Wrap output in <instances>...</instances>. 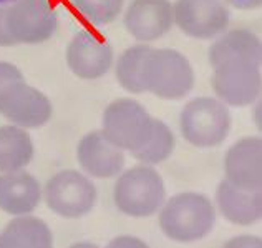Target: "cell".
<instances>
[{
    "label": "cell",
    "instance_id": "6da1fadb",
    "mask_svg": "<svg viewBox=\"0 0 262 248\" xmlns=\"http://www.w3.org/2000/svg\"><path fill=\"white\" fill-rule=\"evenodd\" d=\"M214 223V205L206 195L196 192L171 197L160 213L161 232L178 243H192L208 237Z\"/></svg>",
    "mask_w": 262,
    "mask_h": 248
},
{
    "label": "cell",
    "instance_id": "7a4b0ae2",
    "mask_svg": "<svg viewBox=\"0 0 262 248\" xmlns=\"http://www.w3.org/2000/svg\"><path fill=\"white\" fill-rule=\"evenodd\" d=\"M146 92L158 99L181 100L194 87V72L186 55L173 49H151L141 65Z\"/></svg>",
    "mask_w": 262,
    "mask_h": 248
},
{
    "label": "cell",
    "instance_id": "3957f363",
    "mask_svg": "<svg viewBox=\"0 0 262 248\" xmlns=\"http://www.w3.org/2000/svg\"><path fill=\"white\" fill-rule=\"evenodd\" d=\"M166 188L161 175L148 165H136L118 177L113 190L115 205L123 215L148 218L164 203Z\"/></svg>",
    "mask_w": 262,
    "mask_h": 248
},
{
    "label": "cell",
    "instance_id": "277c9868",
    "mask_svg": "<svg viewBox=\"0 0 262 248\" xmlns=\"http://www.w3.org/2000/svg\"><path fill=\"white\" fill-rule=\"evenodd\" d=\"M179 127L186 142L191 145L198 148L217 147L229 135V108L212 97L192 99L179 115Z\"/></svg>",
    "mask_w": 262,
    "mask_h": 248
},
{
    "label": "cell",
    "instance_id": "5b68a950",
    "mask_svg": "<svg viewBox=\"0 0 262 248\" xmlns=\"http://www.w3.org/2000/svg\"><path fill=\"white\" fill-rule=\"evenodd\" d=\"M101 132L121 150H138L148 142L153 132V117L140 102L116 99L105 108Z\"/></svg>",
    "mask_w": 262,
    "mask_h": 248
},
{
    "label": "cell",
    "instance_id": "8992f818",
    "mask_svg": "<svg viewBox=\"0 0 262 248\" xmlns=\"http://www.w3.org/2000/svg\"><path fill=\"white\" fill-rule=\"evenodd\" d=\"M5 27L13 44H43L57 32V13L48 0H15L5 5Z\"/></svg>",
    "mask_w": 262,
    "mask_h": 248
},
{
    "label": "cell",
    "instance_id": "52a82bcc",
    "mask_svg": "<svg viewBox=\"0 0 262 248\" xmlns=\"http://www.w3.org/2000/svg\"><path fill=\"white\" fill-rule=\"evenodd\" d=\"M45 203L58 217L81 218L93 210L96 187L77 170L58 171L45 185Z\"/></svg>",
    "mask_w": 262,
    "mask_h": 248
},
{
    "label": "cell",
    "instance_id": "ba28073f",
    "mask_svg": "<svg viewBox=\"0 0 262 248\" xmlns=\"http://www.w3.org/2000/svg\"><path fill=\"white\" fill-rule=\"evenodd\" d=\"M174 24L192 39H214L229 25V9L224 0H176Z\"/></svg>",
    "mask_w": 262,
    "mask_h": 248
},
{
    "label": "cell",
    "instance_id": "9c48e42d",
    "mask_svg": "<svg viewBox=\"0 0 262 248\" xmlns=\"http://www.w3.org/2000/svg\"><path fill=\"white\" fill-rule=\"evenodd\" d=\"M211 84L226 105H252L260 95V67L247 62H227L214 68Z\"/></svg>",
    "mask_w": 262,
    "mask_h": 248
},
{
    "label": "cell",
    "instance_id": "30bf717a",
    "mask_svg": "<svg viewBox=\"0 0 262 248\" xmlns=\"http://www.w3.org/2000/svg\"><path fill=\"white\" fill-rule=\"evenodd\" d=\"M67 65L78 79H100L113 65V49L106 40L83 30L67 47Z\"/></svg>",
    "mask_w": 262,
    "mask_h": 248
},
{
    "label": "cell",
    "instance_id": "8fae6325",
    "mask_svg": "<svg viewBox=\"0 0 262 248\" xmlns=\"http://www.w3.org/2000/svg\"><path fill=\"white\" fill-rule=\"evenodd\" d=\"M173 24V5L169 0H133L125 13V29L140 42L161 39Z\"/></svg>",
    "mask_w": 262,
    "mask_h": 248
},
{
    "label": "cell",
    "instance_id": "7c38bea8",
    "mask_svg": "<svg viewBox=\"0 0 262 248\" xmlns=\"http://www.w3.org/2000/svg\"><path fill=\"white\" fill-rule=\"evenodd\" d=\"M224 174L226 180L237 188H262V140L259 137H246L227 150Z\"/></svg>",
    "mask_w": 262,
    "mask_h": 248
},
{
    "label": "cell",
    "instance_id": "4fadbf2b",
    "mask_svg": "<svg viewBox=\"0 0 262 248\" xmlns=\"http://www.w3.org/2000/svg\"><path fill=\"white\" fill-rule=\"evenodd\" d=\"M52 103L35 87L17 85L0 105V113L13 125L22 128H40L52 119Z\"/></svg>",
    "mask_w": 262,
    "mask_h": 248
},
{
    "label": "cell",
    "instance_id": "5bb4252c",
    "mask_svg": "<svg viewBox=\"0 0 262 248\" xmlns=\"http://www.w3.org/2000/svg\"><path fill=\"white\" fill-rule=\"evenodd\" d=\"M80 167L95 178H113L125 167V154L113 145L101 130L86 133L77 147Z\"/></svg>",
    "mask_w": 262,
    "mask_h": 248
},
{
    "label": "cell",
    "instance_id": "9a60e30c",
    "mask_svg": "<svg viewBox=\"0 0 262 248\" xmlns=\"http://www.w3.org/2000/svg\"><path fill=\"white\" fill-rule=\"evenodd\" d=\"M42 200V187L29 171L17 170L0 175V210L9 215H29Z\"/></svg>",
    "mask_w": 262,
    "mask_h": 248
},
{
    "label": "cell",
    "instance_id": "2e32d148",
    "mask_svg": "<svg viewBox=\"0 0 262 248\" xmlns=\"http://www.w3.org/2000/svg\"><path fill=\"white\" fill-rule=\"evenodd\" d=\"M216 202L223 217L234 225L249 226L260 220V190H243L234 187L227 180H223L216 190Z\"/></svg>",
    "mask_w": 262,
    "mask_h": 248
},
{
    "label": "cell",
    "instance_id": "e0dca14e",
    "mask_svg": "<svg viewBox=\"0 0 262 248\" xmlns=\"http://www.w3.org/2000/svg\"><path fill=\"white\" fill-rule=\"evenodd\" d=\"M208 59L212 68L227 62H247L260 67L262 45L259 37L251 30H229L209 47Z\"/></svg>",
    "mask_w": 262,
    "mask_h": 248
},
{
    "label": "cell",
    "instance_id": "ac0fdd59",
    "mask_svg": "<svg viewBox=\"0 0 262 248\" xmlns=\"http://www.w3.org/2000/svg\"><path fill=\"white\" fill-rule=\"evenodd\" d=\"M52 245L50 228L37 217L18 215L0 233V248H50Z\"/></svg>",
    "mask_w": 262,
    "mask_h": 248
},
{
    "label": "cell",
    "instance_id": "d6986e66",
    "mask_svg": "<svg viewBox=\"0 0 262 248\" xmlns=\"http://www.w3.org/2000/svg\"><path fill=\"white\" fill-rule=\"evenodd\" d=\"M33 158V142L22 127H0V174L17 171Z\"/></svg>",
    "mask_w": 262,
    "mask_h": 248
},
{
    "label": "cell",
    "instance_id": "ffe728a7",
    "mask_svg": "<svg viewBox=\"0 0 262 248\" xmlns=\"http://www.w3.org/2000/svg\"><path fill=\"white\" fill-rule=\"evenodd\" d=\"M174 147L176 139L171 128L164 122L153 119V132H151L148 142L138 150L131 151V155L144 165H158L166 162L173 155Z\"/></svg>",
    "mask_w": 262,
    "mask_h": 248
},
{
    "label": "cell",
    "instance_id": "44dd1931",
    "mask_svg": "<svg viewBox=\"0 0 262 248\" xmlns=\"http://www.w3.org/2000/svg\"><path fill=\"white\" fill-rule=\"evenodd\" d=\"M151 50V47L146 44L133 45L126 49L120 55L116 62V80L118 84L129 93H143L146 92L144 84L141 80V65L146 53Z\"/></svg>",
    "mask_w": 262,
    "mask_h": 248
},
{
    "label": "cell",
    "instance_id": "7402d4cb",
    "mask_svg": "<svg viewBox=\"0 0 262 248\" xmlns=\"http://www.w3.org/2000/svg\"><path fill=\"white\" fill-rule=\"evenodd\" d=\"M72 5L93 25L113 22L123 10L125 0H70Z\"/></svg>",
    "mask_w": 262,
    "mask_h": 248
},
{
    "label": "cell",
    "instance_id": "603a6c76",
    "mask_svg": "<svg viewBox=\"0 0 262 248\" xmlns=\"http://www.w3.org/2000/svg\"><path fill=\"white\" fill-rule=\"evenodd\" d=\"M24 73L9 62H0V105L17 85L24 84Z\"/></svg>",
    "mask_w": 262,
    "mask_h": 248
},
{
    "label": "cell",
    "instance_id": "cb8c5ba5",
    "mask_svg": "<svg viewBox=\"0 0 262 248\" xmlns=\"http://www.w3.org/2000/svg\"><path fill=\"white\" fill-rule=\"evenodd\" d=\"M15 45L13 40L10 39L9 32L5 27V5L0 7V47H12Z\"/></svg>",
    "mask_w": 262,
    "mask_h": 248
},
{
    "label": "cell",
    "instance_id": "d4e9b609",
    "mask_svg": "<svg viewBox=\"0 0 262 248\" xmlns=\"http://www.w3.org/2000/svg\"><path fill=\"white\" fill-rule=\"evenodd\" d=\"M224 2L232 5L234 9H237V10H254V9H259L262 0H224Z\"/></svg>",
    "mask_w": 262,
    "mask_h": 248
},
{
    "label": "cell",
    "instance_id": "484cf974",
    "mask_svg": "<svg viewBox=\"0 0 262 248\" xmlns=\"http://www.w3.org/2000/svg\"><path fill=\"white\" fill-rule=\"evenodd\" d=\"M12 2H15V0H0V7H2V5H9Z\"/></svg>",
    "mask_w": 262,
    "mask_h": 248
}]
</instances>
